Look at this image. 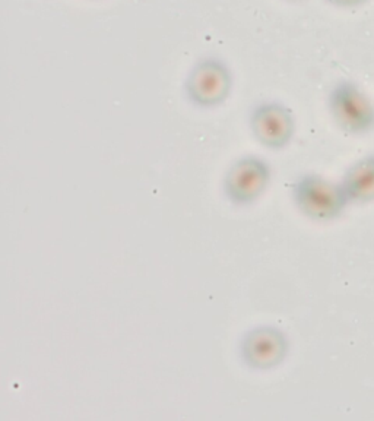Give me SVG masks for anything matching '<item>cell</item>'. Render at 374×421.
<instances>
[{"mask_svg":"<svg viewBox=\"0 0 374 421\" xmlns=\"http://www.w3.org/2000/svg\"><path fill=\"white\" fill-rule=\"evenodd\" d=\"M293 198L304 215L321 222L337 220L350 205L341 181L334 183L318 174L300 177L293 186Z\"/></svg>","mask_w":374,"mask_h":421,"instance_id":"1","label":"cell"},{"mask_svg":"<svg viewBox=\"0 0 374 421\" xmlns=\"http://www.w3.org/2000/svg\"><path fill=\"white\" fill-rule=\"evenodd\" d=\"M328 106L339 128L350 135H364L374 129V104L352 81H339L329 92Z\"/></svg>","mask_w":374,"mask_h":421,"instance_id":"2","label":"cell"},{"mask_svg":"<svg viewBox=\"0 0 374 421\" xmlns=\"http://www.w3.org/2000/svg\"><path fill=\"white\" fill-rule=\"evenodd\" d=\"M232 76L228 66L216 58H206L190 70L186 91L190 100L201 107L223 104L230 95Z\"/></svg>","mask_w":374,"mask_h":421,"instance_id":"3","label":"cell"},{"mask_svg":"<svg viewBox=\"0 0 374 421\" xmlns=\"http://www.w3.org/2000/svg\"><path fill=\"white\" fill-rule=\"evenodd\" d=\"M250 124L259 142L272 149L288 145L296 131L293 111L280 103H265L256 107Z\"/></svg>","mask_w":374,"mask_h":421,"instance_id":"4","label":"cell"},{"mask_svg":"<svg viewBox=\"0 0 374 421\" xmlns=\"http://www.w3.org/2000/svg\"><path fill=\"white\" fill-rule=\"evenodd\" d=\"M269 167L257 157L239 160L227 173L226 192L230 199L237 204L255 201L265 190L269 181Z\"/></svg>","mask_w":374,"mask_h":421,"instance_id":"5","label":"cell"},{"mask_svg":"<svg viewBox=\"0 0 374 421\" xmlns=\"http://www.w3.org/2000/svg\"><path fill=\"white\" fill-rule=\"evenodd\" d=\"M287 348L284 333L269 327L248 332L241 345L246 363L256 369H271L280 364L287 354Z\"/></svg>","mask_w":374,"mask_h":421,"instance_id":"6","label":"cell"},{"mask_svg":"<svg viewBox=\"0 0 374 421\" xmlns=\"http://www.w3.org/2000/svg\"><path fill=\"white\" fill-rule=\"evenodd\" d=\"M341 185L350 204L374 202V154L354 163L345 172Z\"/></svg>","mask_w":374,"mask_h":421,"instance_id":"7","label":"cell"},{"mask_svg":"<svg viewBox=\"0 0 374 421\" xmlns=\"http://www.w3.org/2000/svg\"><path fill=\"white\" fill-rule=\"evenodd\" d=\"M328 2L337 8L351 9V8H358V6L366 5L368 0H328Z\"/></svg>","mask_w":374,"mask_h":421,"instance_id":"8","label":"cell"}]
</instances>
